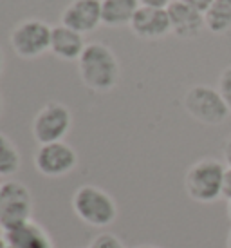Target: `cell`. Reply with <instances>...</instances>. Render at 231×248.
I'll list each match as a JSON object with an SVG mask.
<instances>
[{"label":"cell","mask_w":231,"mask_h":248,"mask_svg":"<svg viewBox=\"0 0 231 248\" xmlns=\"http://www.w3.org/2000/svg\"><path fill=\"white\" fill-rule=\"evenodd\" d=\"M82 82L92 91H110L119 80V62L116 55L103 44H87L78 60Z\"/></svg>","instance_id":"6da1fadb"},{"label":"cell","mask_w":231,"mask_h":248,"mask_svg":"<svg viewBox=\"0 0 231 248\" xmlns=\"http://www.w3.org/2000/svg\"><path fill=\"white\" fill-rule=\"evenodd\" d=\"M226 167L215 158L199 159L188 169L184 178V188L197 203H213L222 198Z\"/></svg>","instance_id":"7a4b0ae2"},{"label":"cell","mask_w":231,"mask_h":248,"mask_svg":"<svg viewBox=\"0 0 231 248\" xmlns=\"http://www.w3.org/2000/svg\"><path fill=\"white\" fill-rule=\"evenodd\" d=\"M72 210L90 227H109L117 217V205L112 196L94 185H83L76 190Z\"/></svg>","instance_id":"3957f363"},{"label":"cell","mask_w":231,"mask_h":248,"mask_svg":"<svg viewBox=\"0 0 231 248\" xmlns=\"http://www.w3.org/2000/svg\"><path fill=\"white\" fill-rule=\"evenodd\" d=\"M33 198L20 181H6L0 185V228L7 232L31 221Z\"/></svg>","instance_id":"277c9868"},{"label":"cell","mask_w":231,"mask_h":248,"mask_svg":"<svg viewBox=\"0 0 231 248\" xmlns=\"http://www.w3.org/2000/svg\"><path fill=\"white\" fill-rule=\"evenodd\" d=\"M184 109L191 118L204 125L222 124L231 112L218 89L210 85H193L184 94Z\"/></svg>","instance_id":"5b68a950"},{"label":"cell","mask_w":231,"mask_h":248,"mask_svg":"<svg viewBox=\"0 0 231 248\" xmlns=\"http://www.w3.org/2000/svg\"><path fill=\"white\" fill-rule=\"evenodd\" d=\"M71 125H72L71 110L63 104L51 102V104L43 105L38 110V114L34 116V122H33L34 140L40 145L63 141L65 134L71 129Z\"/></svg>","instance_id":"8992f818"},{"label":"cell","mask_w":231,"mask_h":248,"mask_svg":"<svg viewBox=\"0 0 231 248\" xmlns=\"http://www.w3.org/2000/svg\"><path fill=\"white\" fill-rule=\"evenodd\" d=\"M51 33L45 22L24 20L11 33V47L22 58H36L51 49Z\"/></svg>","instance_id":"52a82bcc"},{"label":"cell","mask_w":231,"mask_h":248,"mask_svg":"<svg viewBox=\"0 0 231 248\" xmlns=\"http://www.w3.org/2000/svg\"><path fill=\"white\" fill-rule=\"evenodd\" d=\"M78 163L76 151L65 141L40 145L34 154V165L38 172L47 178H61L69 174Z\"/></svg>","instance_id":"ba28073f"},{"label":"cell","mask_w":231,"mask_h":248,"mask_svg":"<svg viewBox=\"0 0 231 248\" xmlns=\"http://www.w3.org/2000/svg\"><path fill=\"white\" fill-rule=\"evenodd\" d=\"M61 24L78 33H90L101 24V0H72L61 15Z\"/></svg>","instance_id":"9c48e42d"},{"label":"cell","mask_w":231,"mask_h":248,"mask_svg":"<svg viewBox=\"0 0 231 248\" xmlns=\"http://www.w3.org/2000/svg\"><path fill=\"white\" fill-rule=\"evenodd\" d=\"M130 28L134 31V35L144 38V40H157V38H163L168 33H172L168 11L144 6H139L130 22Z\"/></svg>","instance_id":"30bf717a"},{"label":"cell","mask_w":231,"mask_h":248,"mask_svg":"<svg viewBox=\"0 0 231 248\" xmlns=\"http://www.w3.org/2000/svg\"><path fill=\"white\" fill-rule=\"evenodd\" d=\"M168 18H170L172 33L179 38H195L202 31L204 26V13L193 9V7L183 4L181 0H173L166 7Z\"/></svg>","instance_id":"8fae6325"},{"label":"cell","mask_w":231,"mask_h":248,"mask_svg":"<svg viewBox=\"0 0 231 248\" xmlns=\"http://www.w3.org/2000/svg\"><path fill=\"white\" fill-rule=\"evenodd\" d=\"M87 44L83 40V35L67 26H56L51 33V51L61 60H80L82 53L85 51Z\"/></svg>","instance_id":"7c38bea8"},{"label":"cell","mask_w":231,"mask_h":248,"mask_svg":"<svg viewBox=\"0 0 231 248\" xmlns=\"http://www.w3.org/2000/svg\"><path fill=\"white\" fill-rule=\"evenodd\" d=\"M7 248H55L49 234L33 221L4 232Z\"/></svg>","instance_id":"4fadbf2b"},{"label":"cell","mask_w":231,"mask_h":248,"mask_svg":"<svg viewBox=\"0 0 231 248\" xmlns=\"http://www.w3.org/2000/svg\"><path fill=\"white\" fill-rule=\"evenodd\" d=\"M137 9V0H101V24L109 28L130 26Z\"/></svg>","instance_id":"5bb4252c"},{"label":"cell","mask_w":231,"mask_h":248,"mask_svg":"<svg viewBox=\"0 0 231 248\" xmlns=\"http://www.w3.org/2000/svg\"><path fill=\"white\" fill-rule=\"evenodd\" d=\"M204 26L215 35H224L231 29V0H213L204 11Z\"/></svg>","instance_id":"9a60e30c"},{"label":"cell","mask_w":231,"mask_h":248,"mask_svg":"<svg viewBox=\"0 0 231 248\" xmlns=\"http://www.w3.org/2000/svg\"><path fill=\"white\" fill-rule=\"evenodd\" d=\"M20 152L16 145L0 132V176H13L20 169Z\"/></svg>","instance_id":"2e32d148"},{"label":"cell","mask_w":231,"mask_h":248,"mask_svg":"<svg viewBox=\"0 0 231 248\" xmlns=\"http://www.w3.org/2000/svg\"><path fill=\"white\" fill-rule=\"evenodd\" d=\"M218 93H220V96L224 98L226 105L231 110V65L226 67L220 73V78H218Z\"/></svg>","instance_id":"e0dca14e"},{"label":"cell","mask_w":231,"mask_h":248,"mask_svg":"<svg viewBox=\"0 0 231 248\" xmlns=\"http://www.w3.org/2000/svg\"><path fill=\"white\" fill-rule=\"evenodd\" d=\"M88 248H127V247L114 234H101V235H96Z\"/></svg>","instance_id":"ac0fdd59"},{"label":"cell","mask_w":231,"mask_h":248,"mask_svg":"<svg viewBox=\"0 0 231 248\" xmlns=\"http://www.w3.org/2000/svg\"><path fill=\"white\" fill-rule=\"evenodd\" d=\"M139 2V6H144V7H156V9H166V7L170 6L173 0H137Z\"/></svg>","instance_id":"d6986e66"},{"label":"cell","mask_w":231,"mask_h":248,"mask_svg":"<svg viewBox=\"0 0 231 248\" xmlns=\"http://www.w3.org/2000/svg\"><path fill=\"white\" fill-rule=\"evenodd\" d=\"M181 2L186 4V6L193 7V9H197V11H201V13H204V11L211 6L213 0H181Z\"/></svg>","instance_id":"ffe728a7"},{"label":"cell","mask_w":231,"mask_h":248,"mask_svg":"<svg viewBox=\"0 0 231 248\" xmlns=\"http://www.w3.org/2000/svg\"><path fill=\"white\" fill-rule=\"evenodd\" d=\"M222 198L231 201V169L228 167L224 174V183H222Z\"/></svg>","instance_id":"44dd1931"},{"label":"cell","mask_w":231,"mask_h":248,"mask_svg":"<svg viewBox=\"0 0 231 248\" xmlns=\"http://www.w3.org/2000/svg\"><path fill=\"white\" fill-rule=\"evenodd\" d=\"M224 161H226V165L231 169V136L228 138V141H226V145H224Z\"/></svg>","instance_id":"7402d4cb"},{"label":"cell","mask_w":231,"mask_h":248,"mask_svg":"<svg viewBox=\"0 0 231 248\" xmlns=\"http://www.w3.org/2000/svg\"><path fill=\"white\" fill-rule=\"evenodd\" d=\"M226 248H231V230L230 234H228V239H226Z\"/></svg>","instance_id":"603a6c76"},{"label":"cell","mask_w":231,"mask_h":248,"mask_svg":"<svg viewBox=\"0 0 231 248\" xmlns=\"http://www.w3.org/2000/svg\"><path fill=\"white\" fill-rule=\"evenodd\" d=\"M2 67H4V55H2V51H0V73H2Z\"/></svg>","instance_id":"cb8c5ba5"},{"label":"cell","mask_w":231,"mask_h":248,"mask_svg":"<svg viewBox=\"0 0 231 248\" xmlns=\"http://www.w3.org/2000/svg\"><path fill=\"white\" fill-rule=\"evenodd\" d=\"M136 248H159V247H154V245H139Z\"/></svg>","instance_id":"d4e9b609"},{"label":"cell","mask_w":231,"mask_h":248,"mask_svg":"<svg viewBox=\"0 0 231 248\" xmlns=\"http://www.w3.org/2000/svg\"><path fill=\"white\" fill-rule=\"evenodd\" d=\"M0 248H7V245H6V241L0 237Z\"/></svg>","instance_id":"484cf974"},{"label":"cell","mask_w":231,"mask_h":248,"mask_svg":"<svg viewBox=\"0 0 231 248\" xmlns=\"http://www.w3.org/2000/svg\"><path fill=\"white\" fill-rule=\"evenodd\" d=\"M228 216H230V219H231V201H230V205H228Z\"/></svg>","instance_id":"4316f807"},{"label":"cell","mask_w":231,"mask_h":248,"mask_svg":"<svg viewBox=\"0 0 231 248\" xmlns=\"http://www.w3.org/2000/svg\"><path fill=\"white\" fill-rule=\"evenodd\" d=\"M0 112H2V96H0Z\"/></svg>","instance_id":"83f0119b"}]
</instances>
